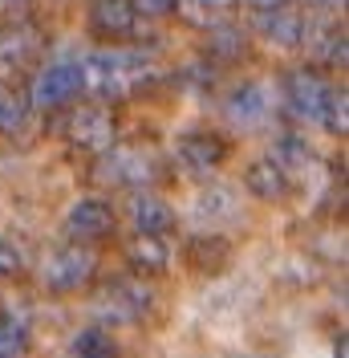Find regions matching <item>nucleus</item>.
Returning a JSON list of instances; mask_svg holds the SVG:
<instances>
[{
  "instance_id": "1a4fd4ad",
  "label": "nucleus",
  "mask_w": 349,
  "mask_h": 358,
  "mask_svg": "<svg viewBox=\"0 0 349 358\" xmlns=\"http://www.w3.org/2000/svg\"><path fill=\"white\" fill-rule=\"evenodd\" d=\"M82 94V78H77V62H53L33 78V94L29 102L37 110H66L73 106V98Z\"/></svg>"
},
{
  "instance_id": "7c9ffc66",
  "label": "nucleus",
  "mask_w": 349,
  "mask_h": 358,
  "mask_svg": "<svg viewBox=\"0 0 349 358\" xmlns=\"http://www.w3.org/2000/svg\"><path fill=\"white\" fill-rule=\"evenodd\" d=\"M333 358H346V338L337 342V350H333Z\"/></svg>"
},
{
  "instance_id": "5701e85b",
  "label": "nucleus",
  "mask_w": 349,
  "mask_h": 358,
  "mask_svg": "<svg viewBox=\"0 0 349 358\" xmlns=\"http://www.w3.org/2000/svg\"><path fill=\"white\" fill-rule=\"evenodd\" d=\"M272 159L281 163L288 176H292V167L309 163V151H305V143H301V134H281V138H276V147H272Z\"/></svg>"
},
{
  "instance_id": "dca6fc26",
  "label": "nucleus",
  "mask_w": 349,
  "mask_h": 358,
  "mask_svg": "<svg viewBox=\"0 0 349 358\" xmlns=\"http://www.w3.org/2000/svg\"><path fill=\"white\" fill-rule=\"evenodd\" d=\"M244 187L264 203H281L288 196V187H292V176L284 171L276 159H252L248 163V171H244Z\"/></svg>"
},
{
  "instance_id": "393cba45",
  "label": "nucleus",
  "mask_w": 349,
  "mask_h": 358,
  "mask_svg": "<svg viewBox=\"0 0 349 358\" xmlns=\"http://www.w3.org/2000/svg\"><path fill=\"white\" fill-rule=\"evenodd\" d=\"M24 268V252L8 236H0V281H8V277H17Z\"/></svg>"
},
{
  "instance_id": "9d476101",
  "label": "nucleus",
  "mask_w": 349,
  "mask_h": 358,
  "mask_svg": "<svg viewBox=\"0 0 349 358\" xmlns=\"http://www.w3.org/2000/svg\"><path fill=\"white\" fill-rule=\"evenodd\" d=\"M272 90L264 86V82H240V86L232 90L228 98H223V114L244 127V131H260L264 122L272 118Z\"/></svg>"
},
{
  "instance_id": "6e6552de",
  "label": "nucleus",
  "mask_w": 349,
  "mask_h": 358,
  "mask_svg": "<svg viewBox=\"0 0 349 358\" xmlns=\"http://www.w3.org/2000/svg\"><path fill=\"white\" fill-rule=\"evenodd\" d=\"M114 232V203L102 196H82L69 203L66 212V236L73 245H98Z\"/></svg>"
},
{
  "instance_id": "4468645a",
  "label": "nucleus",
  "mask_w": 349,
  "mask_h": 358,
  "mask_svg": "<svg viewBox=\"0 0 349 358\" xmlns=\"http://www.w3.org/2000/svg\"><path fill=\"white\" fill-rule=\"evenodd\" d=\"M126 265L134 277H158L171 268V245L158 232H134L126 245Z\"/></svg>"
},
{
  "instance_id": "bb28decb",
  "label": "nucleus",
  "mask_w": 349,
  "mask_h": 358,
  "mask_svg": "<svg viewBox=\"0 0 349 358\" xmlns=\"http://www.w3.org/2000/svg\"><path fill=\"white\" fill-rule=\"evenodd\" d=\"M325 127L333 134H346V90H333V98H329V114H325Z\"/></svg>"
},
{
  "instance_id": "b1692460",
  "label": "nucleus",
  "mask_w": 349,
  "mask_h": 358,
  "mask_svg": "<svg viewBox=\"0 0 349 358\" xmlns=\"http://www.w3.org/2000/svg\"><path fill=\"white\" fill-rule=\"evenodd\" d=\"M203 216H232L236 212V196L228 192V187H211V192H203L195 203Z\"/></svg>"
},
{
  "instance_id": "f3484780",
  "label": "nucleus",
  "mask_w": 349,
  "mask_h": 358,
  "mask_svg": "<svg viewBox=\"0 0 349 358\" xmlns=\"http://www.w3.org/2000/svg\"><path fill=\"white\" fill-rule=\"evenodd\" d=\"M126 216H131L134 232H158V236H167L174 228L171 203L163 200V196H154V192H134L131 203H126Z\"/></svg>"
},
{
  "instance_id": "20e7f679",
  "label": "nucleus",
  "mask_w": 349,
  "mask_h": 358,
  "mask_svg": "<svg viewBox=\"0 0 349 358\" xmlns=\"http://www.w3.org/2000/svg\"><path fill=\"white\" fill-rule=\"evenodd\" d=\"M94 313L106 326H134L151 313V289L142 277H114L94 293Z\"/></svg>"
},
{
  "instance_id": "aec40b11",
  "label": "nucleus",
  "mask_w": 349,
  "mask_h": 358,
  "mask_svg": "<svg viewBox=\"0 0 349 358\" xmlns=\"http://www.w3.org/2000/svg\"><path fill=\"white\" fill-rule=\"evenodd\" d=\"M244 49H248V41H244V33L236 29V21L207 33V53L216 62H236V57H244Z\"/></svg>"
},
{
  "instance_id": "c756f323",
  "label": "nucleus",
  "mask_w": 349,
  "mask_h": 358,
  "mask_svg": "<svg viewBox=\"0 0 349 358\" xmlns=\"http://www.w3.org/2000/svg\"><path fill=\"white\" fill-rule=\"evenodd\" d=\"M309 8H317V13H337L341 8V0H305Z\"/></svg>"
},
{
  "instance_id": "f8f14e48",
  "label": "nucleus",
  "mask_w": 349,
  "mask_h": 358,
  "mask_svg": "<svg viewBox=\"0 0 349 358\" xmlns=\"http://www.w3.org/2000/svg\"><path fill=\"white\" fill-rule=\"evenodd\" d=\"M301 45L309 49L313 62H325V66H341V62H346V29L333 21V13L305 17Z\"/></svg>"
},
{
  "instance_id": "6ab92c4d",
  "label": "nucleus",
  "mask_w": 349,
  "mask_h": 358,
  "mask_svg": "<svg viewBox=\"0 0 349 358\" xmlns=\"http://www.w3.org/2000/svg\"><path fill=\"white\" fill-rule=\"evenodd\" d=\"M29 127V98L13 86H0V138H17Z\"/></svg>"
},
{
  "instance_id": "cd10ccee",
  "label": "nucleus",
  "mask_w": 349,
  "mask_h": 358,
  "mask_svg": "<svg viewBox=\"0 0 349 358\" xmlns=\"http://www.w3.org/2000/svg\"><path fill=\"white\" fill-rule=\"evenodd\" d=\"M29 4H33V0H0V17H8V21H21L24 13H29Z\"/></svg>"
},
{
  "instance_id": "ddd939ff",
  "label": "nucleus",
  "mask_w": 349,
  "mask_h": 358,
  "mask_svg": "<svg viewBox=\"0 0 349 358\" xmlns=\"http://www.w3.org/2000/svg\"><path fill=\"white\" fill-rule=\"evenodd\" d=\"M89 33L98 37V41H126L134 33V8L131 0H89Z\"/></svg>"
},
{
  "instance_id": "c85d7f7f",
  "label": "nucleus",
  "mask_w": 349,
  "mask_h": 358,
  "mask_svg": "<svg viewBox=\"0 0 349 358\" xmlns=\"http://www.w3.org/2000/svg\"><path fill=\"white\" fill-rule=\"evenodd\" d=\"M252 13H268V8H281V4H292V0H248Z\"/></svg>"
},
{
  "instance_id": "9b49d317",
  "label": "nucleus",
  "mask_w": 349,
  "mask_h": 358,
  "mask_svg": "<svg viewBox=\"0 0 349 358\" xmlns=\"http://www.w3.org/2000/svg\"><path fill=\"white\" fill-rule=\"evenodd\" d=\"M174 155L183 163V171H191V176H211V171H219V163L228 159V143H223L216 131H187V134H179Z\"/></svg>"
},
{
  "instance_id": "0eeeda50",
  "label": "nucleus",
  "mask_w": 349,
  "mask_h": 358,
  "mask_svg": "<svg viewBox=\"0 0 349 358\" xmlns=\"http://www.w3.org/2000/svg\"><path fill=\"white\" fill-rule=\"evenodd\" d=\"M45 33L29 21H4L0 24V78H17L41 57Z\"/></svg>"
},
{
  "instance_id": "a211bd4d",
  "label": "nucleus",
  "mask_w": 349,
  "mask_h": 358,
  "mask_svg": "<svg viewBox=\"0 0 349 358\" xmlns=\"http://www.w3.org/2000/svg\"><path fill=\"white\" fill-rule=\"evenodd\" d=\"M174 13H179L183 24L211 33V29L232 24V17H236V0H174Z\"/></svg>"
},
{
  "instance_id": "2eb2a0df",
  "label": "nucleus",
  "mask_w": 349,
  "mask_h": 358,
  "mask_svg": "<svg viewBox=\"0 0 349 358\" xmlns=\"http://www.w3.org/2000/svg\"><path fill=\"white\" fill-rule=\"evenodd\" d=\"M256 33H260L268 45H276V49H301L305 17H301L292 4H281V8L256 13Z\"/></svg>"
},
{
  "instance_id": "423d86ee",
  "label": "nucleus",
  "mask_w": 349,
  "mask_h": 358,
  "mask_svg": "<svg viewBox=\"0 0 349 358\" xmlns=\"http://www.w3.org/2000/svg\"><path fill=\"white\" fill-rule=\"evenodd\" d=\"M66 143L73 151H82V155H102L114 147V138H118V122H114V114L102 106V102H86V106H73L66 118Z\"/></svg>"
},
{
  "instance_id": "4be33fe9",
  "label": "nucleus",
  "mask_w": 349,
  "mask_h": 358,
  "mask_svg": "<svg viewBox=\"0 0 349 358\" xmlns=\"http://www.w3.org/2000/svg\"><path fill=\"white\" fill-rule=\"evenodd\" d=\"M29 350V326L13 313H0V358H21Z\"/></svg>"
},
{
  "instance_id": "f257e3e1",
  "label": "nucleus",
  "mask_w": 349,
  "mask_h": 358,
  "mask_svg": "<svg viewBox=\"0 0 349 358\" xmlns=\"http://www.w3.org/2000/svg\"><path fill=\"white\" fill-rule=\"evenodd\" d=\"M77 78L82 90L98 102H118L134 90H142L154 78V66L147 53H134V49H98L77 62Z\"/></svg>"
},
{
  "instance_id": "a878e982",
  "label": "nucleus",
  "mask_w": 349,
  "mask_h": 358,
  "mask_svg": "<svg viewBox=\"0 0 349 358\" xmlns=\"http://www.w3.org/2000/svg\"><path fill=\"white\" fill-rule=\"evenodd\" d=\"M134 17H147V21H163L174 13V0H131Z\"/></svg>"
},
{
  "instance_id": "7ed1b4c3",
  "label": "nucleus",
  "mask_w": 349,
  "mask_h": 358,
  "mask_svg": "<svg viewBox=\"0 0 349 358\" xmlns=\"http://www.w3.org/2000/svg\"><path fill=\"white\" fill-rule=\"evenodd\" d=\"M94 179L102 187H131V192H151L158 179V159L147 147H110L94 159Z\"/></svg>"
},
{
  "instance_id": "f03ea898",
  "label": "nucleus",
  "mask_w": 349,
  "mask_h": 358,
  "mask_svg": "<svg viewBox=\"0 0 349 358\" xmlns=\"http://www.w3.org/2000/svg\"><path fill=\"white\" fill-rule=\"evenodd\" d=\"M329 98H333V86L317 69H288L281 82V102L284 114L301 127H325V114H329Z\"/></svg>"
},
{
  "instance_id": "412c9836",
  "label": "nucleus",
  "mask_w": 349,
  "mask_h": 358,
  "mask_svg": "<svg viewBox=\"0 0 349 358\" xmlns=\"http://www.w3.org/2000/svg\"><path fill=\"white\" fill-rule=\"evenodd\" d=\"M69 358H118V355H114V342H110L106 330L89 326V330H82V334H73Z\"/></svg>"
},
{
  "instance_id": "39448f33",
  "label": "nucleus",
  "mask_w": 349,
  "mask_h": 358,
  "mask_svg": "<svg viewBox=\"0 0 349 358\" xmlns=\"http://www.w3.org/2000/svg\"><path fill=\"white\" fill-rule=\"evenodd\" d=\"M98 277V257L89 245H61L57 252H49L41 265V285L57 297L82 293Z\"/></svg>"
}]
</instances>
